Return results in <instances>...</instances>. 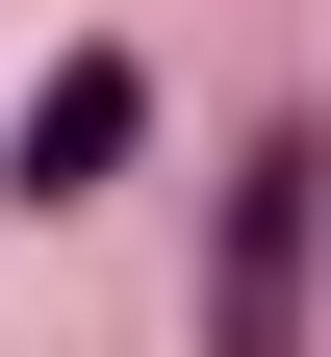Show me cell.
Listing matches in <instances>:
<instances>
[{
  "instance_id": "6da1fadb",
  "label": "cell",
  "mask_w": 331,
  "mask_h": 357,
  "mask_svg": "<svg viewBox=\"0 0 331 357\" xmlns=\"http://www.w3.org/2000/svg\"><path fill=\"white\" fill-rule=\"evenodd\" d=\"M306 230H331V153L280 128L229 178V255H204V357H306Z\"/></svg>"
},
{
  "instance_id": "7a4b0ae2",
  "label": "cell",
  "mask_w": 331,
  "mask_h": 357,
  "mask_svg": "<svg viewBox=\"0 0 331 357\" xmlns=\"http://www.w3.org/2000/svg\"><path fill=\"white\" fill-rule=\"evenodd\" d=\"M128 128H153V77H128V52H52V77H26V128H0V178H26V204H102Z\"/></svg>"
}]
</instances>
